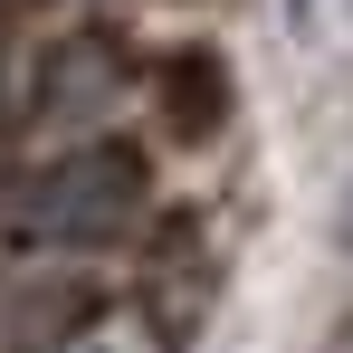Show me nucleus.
Wrapping results in <instances>:
<instances>
[{"instance_id": "f257e3e1", "label": "nucleus", "mask_w": 353, "mask_h": 353, "mask_svg": "<svg viewBox=\"0 0 353 353\" xmlns=\"http://www.w3.org/2000/svg\"><path fill=\"white\" fill-rule=\"evenodd\" d=\"M143 201H153L143 163L115 153V143H86V153H58V163L29 172L19 230L48 239V248H115V239L143 230Z\"/></svg>"}]
</instances>
